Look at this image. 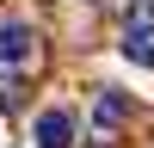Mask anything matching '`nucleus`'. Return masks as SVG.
I'll return each instance as SVG.
<instances>
[{
    "mask_svg": "<svg viewBox=\"0 0 154 148\" xmlns=\"http://www.w3.org/2000/svg\"><path fill=\"white\" fill-rule=\"evenodd\" d=\"M123 56L130 62H154V0H130V12H123Z\"/></svg>",
    "mask_w": 154,
    "mask_h": 148,
    "instance_id": "f257e3e1",
    "label": "nucleus"
},
{
    "mask_svg": "<svg viewBox=\"0 0 154 148\" xmlns=\"http://www.w3.org/2000/svg\"><path fill=\"white\" fill-rule=\"evenodd\" d=\"M74 111L68 105H49V111H37V123H31V142L37 148H74Z\"/></svg>",
    "mask_w": 154,
    "mask_h": 148,
    "instance_id": "f03ea898",
    "label": "nucleus"
},
{
    "mask_svg": "<svg viewBox=\"0 0 154 148\" xmlns=\"http://www.w3.org/2000/svg\"><path fill=\"white\" fill-rule=\"evenodd\" d=\"M31 56H37V37H31V25L6 19V25H0V68H25Z\"/></svg>",
    "mask_w": 154,
    "mask_h": 148,
    "instance_id": "7ed1b4c3",
    "label": "nucleus"
},
{
    "mask_svg": "<svg viewBox=\"0 0 154 148\" xmlns=\"http://www.w3.org/2000/svg\"><path fill=\"white\" fill-rule=\"evenodd\" d=\"M93 123H99V130H117V123H130V99H123L117 86H105V93L93 99Z\"/></svg>",
    "mask_w": 154,
    "mask_h": 148,
    "instance_id": "20e7f679",
    "label": "nucleus"
},
{
    "mask_svg": "<svg viewBox=\"0 0 154 148\" xmlns=\"http://www.w3.org/2000/svg\"><path fill=\"white\" fill-rule=\"evenodd\" d=\"M93 148H105V142H93Z\"/></svg>",
    "mask_w": 154,
    "mask_h": 148,
    "instance_id": "39448f33",
    "label": "nucleus"
}]
</instances>
